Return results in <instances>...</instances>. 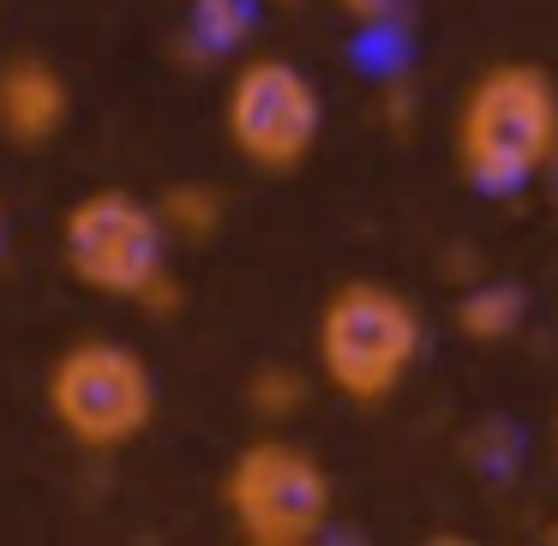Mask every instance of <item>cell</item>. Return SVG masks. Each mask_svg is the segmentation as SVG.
Here are the masks:
<instances>
[{"instance_id": "7c38bea8", "label": "cell", "mask_w": 558, "mask_h": 546, "mask_svg": "<svg viewBox=\"0 0 558 546\" xmlns=\"http://www.w3.org/2000/svg\"><path fill=\"white\" fill-rule=\"evenodd\" d=\"M414 7H421V0H337V13L349 19L354 31H366V37L402 31V25L414 19Z\"/></svg>"}, {"instance_id": "ba28073f", "label": "cell", "mask_w": 558, "mask_h": 546, "mask_svg": "<svg viewBox=\"0 0 558 546\" xmlns=\"http://www.w3.org/2000/svg\"><path fill=\"white\" fill-rule=\"evenodd\" d=\"M450 325L474 342V349H498L510 342L522 325H529V294L522 282H505V277H486V282H469L450 306Z\"/></svg>"}, {"instance_id": "6da1fadb", "label": "cell", "mask_w": 558, "mask_h": 546, "mask_svg": "<svg viewBox=\"0 0 558 546\" xmlns=\"http://www.w3.org/2000/svg\"><path fill=\"white\" fill-rule=\"evenodd\" d=\"M450 162L481 198H517L558 169V78L541 61H493L450 114Z\"/></svg>"}, {"instance_id": "277c9868", "label": "cell", "mask_w": 558, "mask_h": 546, "mask_svg": "<svg viewBox=\"0 0 558 546\" xmlns=\"http://www.w3.org/2000/svg\"><path fill=\"white\" fill-rule=\"evenodd\" d=\"M43 409L49 421L90 457H114L133 450L138 438L157 426V373L133 342L114 337H73L49 361L43 378Z\"/></svg>"}, {"instance_id": "8992f818", "label": "cell", "mask_w": 558, "mask_h": 546, "mask_svg": "<svg viewBox=\"0 0 558 546\" xmlns=\"http://www.w3.org/2000/svg\"><path fill=\"white\" fill-rule=\"evenodd\" d=\"M222 138L253 174H301L325 138V97L313 73L282 54H253L229 73L222 90Z\"/></svg>"}, {"instance_id": "30bf717a", "label": "cell", "mask_w": 558, "mask_h": 546, "mask_svg": "<svg viewBox=\"0 0 558 546\" xmlns=\"http://www.w3.org/2000/svg\"><path fill=\"white\" fill-rule=\"evenodd\" d=\"M253 7L258 0H193L186 13V43H193V61H222L253 37Z\"/></svg>"}, {"instance_id": "5b68a950", "label": "cell", "mask_w": 558, "mask_h": 546, "mask_svg": "<svg viewBox=\"0 0 558 546\" xmlns=\"http://www.w3.org/2000/svg\"><path fill=\"white\" fill-rule=\"evenodd\" d=\"M222 510L246 546H313L337 517V481L306 445L270 426L229 457Z\"/></svg>"}, {"instance_id": "5bb4252c", "label": "cell", "mask_w": 558, "mask_h": 546, "mask_svg": "<svg viewBox=\"0 0 558 546\" xmlns=\"http://www.w3.org/2000/svg\"><path fill=\"white\" fill-rule=\"evenodd\" d=\"M258 7H301V0H258Z\"/></svg>"}, {"instance_id": "52a82bcc", "label": "cell", "mask_w": 558, "mask_h": 546, "mask_svg": "<svg viewBox=\"0 0 558 546\" xmlns=\"http://www.w3.org/2000/svg\"><path fill=\"white\" fill-rule=\"evenodd\" d=\"M73 126V85L37 49H19L0 61V138L13 150H49Z\"/></svg>"}, {"instance_id": "9a60e30c", "label": "cell", "mask_w": 558, "mask_h": 546, "mask_svg": "<svg viewBox=\"0 0 558 546\" xmlns=\"http://www.w3.org/2000/svg\"><path fill=\"white\" fill-rule=\"evenodd\" d=\"M553 462H558V414H553Z\"/></svg>"}, {"instance_id": "3957f363", "label": "cell", "mask_w": 558, "mask_h": 546, "mask_svg": "<svg viewBox=\"0 0 558 546\" xmlns=\"http://www.w3.org/2000/svg\"><path fill=\"white\" fill-rule=\"evenodd\" d=\"M169 234L157 205L126 186H90L61 217V265L78 289L102 301L145 306L150 318L181 313V277L169 265Z\"/></svg>"}, {"instance_id": "8fae6325", "label": "cell", "mask_w": 558, "mask_h": 546, "mask_svg": "<svg viewBox=\"0 0 558 546\" xmlns=\"http://www.w3.org/2000/svg\"><path fill=\"white\" fill-rule=\"evenodd\" d=\"M306 397H313V378H306L301 366L270 361V366H253V373H246V409H253L265 426L294 421V414L306 409Z\"/></svg>"}, {"instance_id": "7a4b0ae2", "label": "cell", "mask_w": 558, "mask_h": 546, "mask_svg": "<svg viewBox=\"0 0 558 546\" xmlns=\"http://www.w3.org/2000/svg\"><path fill=\"white\" fill-rule=\"evenodd\" d=\"M426 354V318L414 294L385 277H349L313 318L318 378L354 409H385Z\"/></svg>"}, {"instance_id": "4fadbf2b", "label": "cell", "mask_w": 558, "mask_h": 546, "mask_svg": "<svg viewBox=\"0 0 558 546\" xmlns=\"http://www.w3.org/2000/svg\"><path fill=\"white\" fill-rule=\"evenodd\" d=\"M0 265H7V210H0Z\"/></svg>"}, {"instance_id": "9c48e42d", "label": "cell", "mask_w": 558, "mask_h": 546, "mask_svg": "<svg viewBox=\"0 0 558 546\" xmlns=\"http://www.w3.org/2000/svg\"><path fill=\"white\" fill-rule=\"evenodd\" d=\"M150 205H157L169 246H210L222 234V222H229V193L210 181H169Z\"/></svg>"}]
</instances>
